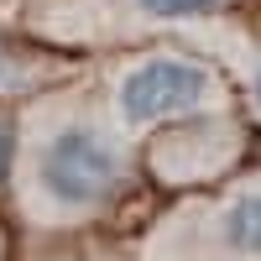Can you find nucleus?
<instances>
[{"mask_svg": "<svg viewBox=\"0 0 261 261\" xmlns=\"http://www.w3.org/2000/svg\"><path fill=\"white\" fill-rule=\"evenodd\" d=\"M209 105H220V79L204 63L178 58V53L141 58L136 68H125L115 79V120L125 130H146L157 120H183V115L209 110Z\"/></svg>", "mask_w": 261, "mask_h": 261, "instance_id": "obj_2", "label": "nucleus"}, {"mask_svg": "<svg viewBox=\"0 0 261 261\" xmlns=\"http://www.w3.org/2000/svg\"><path fill=\"white\" fill-rule=\"evenodd\" d=\"M220 246L230 256H246V261H261V193H246L235 199L225 214H220Z\"/></svg>", "mask_w": 261, "mask_h": 261, "instance_id": "obj_3", "label": "nucleus"}, {"mask_svg": "<svg viewBox=\"0 0 261 261\" xmlns=\"http://www.w3.org/2000/svg\"><path fill=\"white\" fill-rule=\"evenodd\" d=\"M21 162V199L32 220H79L105 209L125 183V151L120 141L89 115L47 120L16 146Z\"/></svg>", "mask_w": 261, "mask_h": 261, "instance_id": "obj_1", "label": "nucleus"}, {"mask_svg": "<svg viewBox=\"0 0 261 261\" xmlns=\"http://www.w3.org/2000/svg\"><path fill=\"white\" fill-rule=\"evenodd\" d=\"M141 16L151 21H172V16H199V11H214V6H225V0H130Z\"/></svg>", "mask_w": 261, "mask_h": 261, "instance_id": "obj_4", "label": "nucleus"}, {"mask_svg": "<svg viewBox=\"0 0 261 261\" xmlns=\"http://www.w3.org/2000/svg\"><path fill=\"white\" fill-rule=\"evenodd\" d=\"M6 73H11V53L0 47V89H11V79H6Z\"/></svg>", "mask_w": 261, "mask_h": 261, "instance_id": "obj_6", "label": "nucleus"}, {"mask_svg": "<svg viewBox=\"0 0 261 261\" xmlns=\"http://www.w3.org/2000/svg\"><path fill=\"white\" fill-rule=\"evenodd\" d=\"M16 146H21V130L11 115H0V183L11 178V167H16Z\"/></svg>", "mask_w": 261, "mask_h": 261, "instance_id": "obj_5", "label": "nucleus"}, {"mask_svg": "<svg viewBox=\"0 0 261 261\" xmlns=\"http://www.w3.org/2000/svg\"><path fill=\"white\" fill-rule=\"evenodd\" d=\"M256 105H261V68H256Z\"/></svg>", "mask_w": 261, "mask_h": 261, "instance_id": "obj_7", "label": "nucleus"}]
</instances>
